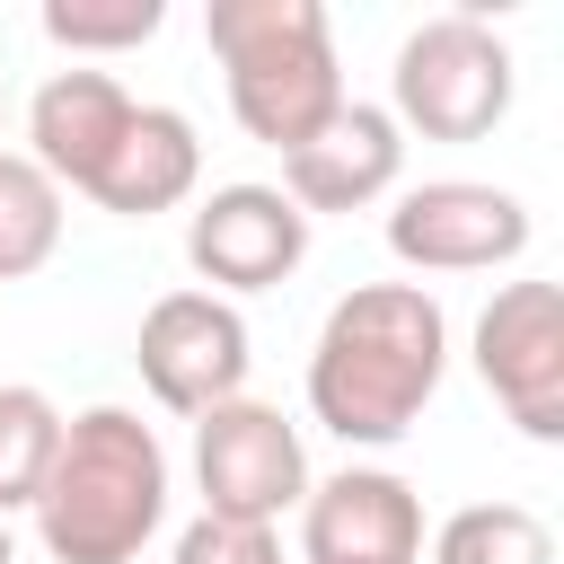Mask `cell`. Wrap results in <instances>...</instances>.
Instances as JSON below:
<instances>
[{"label":"cell","mask_w":564,"mask_h":564,"mask_svg":"<svg viewBox=\"0 0 564 564\" xmlns=\"http://www.w3.org/2000/svg\"><path fill=\"white\" fill-rule=\"evenodd\" d=\"M449 370V317L423 282H352L308 344V414L344 449H397Z\"/></svg>","instance_id":"1"},{"label":"cell","mask_w":564,"mask_h":564,"mask_svg":"<svg viewBox=\"0 0 564 564\" xmlns=\"http://www.w3.org/2000/svg\"><path fill=\"white\" fill-rule=\"evenodd\" d=\"M167 520V441L132 405L62 414L53 476L35 494V538L53 564H132Z\"/></svg>","instance_id":"2"},{"label":"cell","mask_w":564,"mask_h":564,"mask_svg":"<svg viewBox=\"0 0 564 564\" xmlns=\"http://www.w3.org/2000/svg\"><path fill=\"white\" fill-rule=\"evenodd\" d=\"M203 35L220 53L229 115H238L247 141H264V150L291 159L344 106V62H335L326 0H212Z\"/></svg>","instance_id":"3"},{"label":"cell","mask_w":564,"mask_h":564,"mask_svg":"<svg viewBox=\"0 0 564 564\" xmlns=\"http://www.w3.org/2000/svg\"><path fill=\"white\" fill-rule=\"evenodd\" d=\"M511 44L467 18V9H441L423 26H405L397 62H388V123L397 132H423V141H485L502 115H511Z\"/></svg>","instance_id":"4"},{"label":"cell","mask_w":564,"mask_h":564,"mask_svg":"<svg viewBox=\"0 0 564 564\" xmlns=\"http://www.w3.org/2000/svg\"><path fill=\"white\" fill-rule=\"evenodd\" d=\"M194 485H203L212 520L282 529V511H300V494L317 476H308V441H300V423L282 405L229 397V405L194 414Z\"/></svg>","instance_id":"5"},{"label":"cell","mask_w":564,"mask_h":564,"mask_svg":"<svg viewBox=\"0 0 564 564\" xmlns=\"http://www.w3.org/2000/svg\"><path fill=\"white\" fill-rule=\"evenodd\" d=\"M132 361H141V388L167 405V414H212L229 397H247V317L238 300L220 291H159L141 308V335H132Z\"/></svg>","instance_id":"6"},{"label":"cell","mask_w":564,"mask_h":564,"mask_svg":"<svg viewBox=\"0 0 564 564\" xmlns=\"http://www.w3.org/2000/svg\"><path fill=\"white\" fill-rule=\"evenodd\" d=\"M388 256L414 273H494L529 256V203L485 176H432L388 203Z\"/></svg>","instance_id":"7"},{"label":"cell","mask_w":564,"mask_h":564,"mask_svg":"<svg viewBox=\"0 0 564 564\" xmlns=\"http://www.w3.org/2000/svg\"><path fill=\"white\" fill-rule=\"evenodd\" d=\"M476 379L529 441H564V291L502 282L476 317Z\"/></svg>","instance_id":"8"},{"label":"cell","mask_w":564,"mask_h":564,"mask_svg":"<svg viewBox=\"0 0 564 564\" xmlns=\"http://www.w3.org/2000/svg\"><path fill=\"white\" fill-rule=\"evenodd\" d=\"M185 264L203 273V291L238 300V291H273L308 264V212L282 185H212L185 220Z\"/></svg>","instance_id":"9"},{"label":"cell","mask_w":564,"mask_h":564,"mask_svg":"<svg viewBox=\"0 0 564 564\" xmlns=\"http://www.w3.org/2000/svg\"><path fill=\"white\" fill-rule=\"evenodd\" d=\"M300 564H423V494L397 467H335L300 494Z\"/></svg>","instance_id":"10"},{"label":"cell","mask_w":564,"mask_h":564,"mask_svg":"<svg viewBox=\"0 0 564 564\" xmlns=\"http://www.w3.org/2000/svg\"><path fill=\"white\" fill-rule=\"evenodd\" d=\"M405 176V132L388 123V106L344 97L291 159H282V194L317 220V212H370L379 194H397Z\"/></svg>","instance_id":"11"},{"label":"cell","mask_w":564,"mask_h":564,"mask_svg":"<svg viewBox=\"0 0 564 564\" xmlns=\"http://www.w3.org/2000/svg\"><path fill=\"white\" fill-rule=\"evenodd\" d=\"M132 88L115 70H53L35 97H26V159L62 185V194H88L97 167L115 159L123 123H132Z\"/></svg>","instance_id":"12"},{"label":"cell","mask_w":564,"mask_h":564,"mask_svg":"<svg viewBox=\"0 0 564 564\" xmlns=\"http://www.w3.org/2000/svg\"><path fill=\"white\" fill-rule=\"evenodd\" d=\"M194 185H203V141H194V123H185L176 106H132V123H123L115 159L97 167L88 203L115 212V220H150V212H176Z\"/></svg>","instance_id":"13"},{"label":"cell","mask_w":564,"mask_h":564,"mask_svg":"<svg viewBox=\"0 0 564 564\" xmlns=\"http://www.w3.org/2000/svg\"><path fill=\"white\" fill-rule=\"evenodd\" d=\"M53 247H62V185L26 150H0V282L44 273Z\"/></svg>","instance_id":"14"},{"label":"cell","mask_w":564,"mask_h":564,"mask_svg":"<svg viewBox=\"0 0 564 564\" xmlns=\"http://www.w3.org/2000/svg\"><path fill=\"white\" fill-rule=\"evenodd\" d=\"M53 449H62V405L26 379L0 388V520L9 511H35L44 476H53Z\"/></svg>","instance_id":"15"},{"label":"cell","mask_w":564,"mask_h":564,"mask_svg":"<svg viewBox=\"0 0 564 564\" xmlns=\"http://www.w3.org/2000/svg\"><path fill=\"white\" fill-rule=\"evenodd\" d=\"M432 564H555V538L529 502H467L432 529Z\"/></svg>","instance_id":"16"},{"label":"cell","mask_w":564,"mask_h":564,"mask_svg":"<svg viewBox=\"0 0 564 564\" xmlns=\"http://www.w3.org/2000/svg\"><path fill=\"white\" fill-rule=\"evenodd\" d=\"M167 26V0H44V35L62 53H132Z\"/></svg>","instance_id":"17"},{"label":"cell","mask_w":564,"mask_h":564,"mask_svg":"<svg viewBox=\"0 0 564 564\" xmlns=\"http://www.w3.org/2000/svg\"><path fill=\"white\" fill-rule=\"evenodd\" d=\"M167 564H282V529H256V520H212L194 511L167 546Z\"/></svg>","instance_id":"18"},{"label":"cell","mask_w":564,"mask_h":564,"mask_svg":"<svg viewBox=\"0 0 564 564\" xmlns=\"http://www.w3.org/2000/svg\"><path fill=\"white\" fill-rule=\"evenodd\" d=\"M0 564H18V538H9V520H0Z\"/></svg>","instance_id":"19"},{"label":"cell","mask_w":564,"mask_h":564,"mask_svg":"<svg viewBox=\"0 0 564 564\" xmlns=\"http://www.w3.org/2000/svg\"><path fill=\"white\" fill-rule=\"evenodd\" d=\"M0 123H9V88H0Z\"/></svg>","instance_id":"20"}]
</instances>
